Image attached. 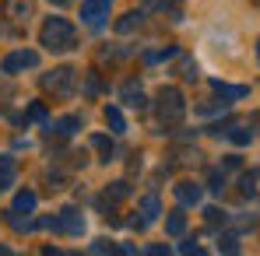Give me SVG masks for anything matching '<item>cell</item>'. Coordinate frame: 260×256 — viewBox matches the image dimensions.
Here are the masks:
<instances>
[{"label":"cell","mask_w":260,"mask_h":256,"mask_svg":"<svg viewBox=\"0 0 260 256\" xmlns=\"http://www.w3.org/2000/svg\"><path fill=\"white\" fill-rule=\"evenodd\" d=\"M43 46L49 53H67V49H74L78 43V35H74V25L67 21V18H49L43 25Z\"/></svg>","instance_id":"6da1fadb"},{"label":"cell","mask_w":260,"mask_h":256,"mask_svg":"<svg viewBox=\"0 0 260 256\" xmlns=\"http://www.w3.org/2000/svg\"><path fill=\"white\" fill-rule=\"evenodd\" d=\"M183 116H186V98H183V91H179V88H162V91H158V123H162V130L179 127Z\"/></svg>","instance_id":"7a4b0ae2"},{"label":"cell","mask_w":260,"mask_h":256,"mask_svg":"<svg viewBox=\"0 0 260 256\" xmlns=\"http://www.w3.org/2000/svg\"><path fill=\"white\" fill-rule=\"evenodd\" d=\"M43 88H46V91H53L56 98H71L74 88H78V70H74V67H56L53 74H46V78H43Z\"/></svg>","instance_id":"3957f363"},{"label":"cell","mask_w":260,"mask_h":256,"mask_svg":"<svg viewBox=\"0 0 260 256\" xmlns=\"http://www.w3.org/2000/svg\"><path fill=\"white\" fill-rule=\"evenodd\" d=\"M81 18H85V25L99 28L109 18V0H81Z\"/></svg>","instance_id":"277c9868"},{"label":"cell","mask_w":260,"mask_h":256,"mask_svg":"<svg viewBox=\"0 0 260 256\" xmlns=\"http://www.w3.org/2000/svg\"><path fill=\"white\" fill-rule=\"evenodd\" d=\"M36 63H39V53L21 49V53H11V56L0 63V70H4V74H14V70H21V67H36Z\"/></svg>","instance_id":"5b68a950"},{"label":"cell","mask_w":260,"mask_h":256,"mask_svg":"<svg viewBox=\"0 0 260 256\" xmlns=\"http://www.w3.org/2000/svg\"><path fill=\"white\" fill-rule=\"evenodd\" d=\"M60 232L81 235V232H85V214L78 211V207H63V211H60Z\"/></svg>","instance_id":"8992f818"},{"label":"cell","mask_w":260,"mask_h":256,"mask_svg":"<svg viewBox=\"0 0 260 256\" xmlns=\"http://www.w3.org/2000/svg\"><path fill=\"white\" fill-rule=\"evenodd\" d=\"M176 200L183 204V207H193V204H201V186L197 182H190V179H183V182H176Z\"/></svg>","instance_id":"52a82bcc"},{"label":"cell","mask_w":260,"mask_h":256,"mask_svg":"<svg viewBox=\"0 0 260 256\" xmlns=\"http://www.w3.org/2000/svg\"><path fill=\"white\" fill-rule=\"evenodd\" d=\"M218 98H225V102H236V98H246L250 95V88L246 85H221V81H211Z\"/></svg>","instance_id":"ba28073f"},{"label":"cell","mask_w":260,"mask_h":256,"mask_svg":"<svg viewBox=\"0 0 260 256\" xmlns=\"http://www.w3.org/2000/svg\"><path fill=\"white\" fill-rule=\"evenodd\" d=\"M49 130L56 133V137H71L74 130H81V116H60V120H53Z\"/></svg>","instance_id":"9c48e42d"},{"label":"cell","mask_w":260,"mask_h":256,"mask_svg":"<svg viewBox=\"0 0 260 256\" xmlns=\"http://www.w3.org/2000/svg\"><path fill=\"white\" fill-rule=\"evenodd\" d=\"M4 14L7 18H32V0H4Z\"/></svg>","instance_id":"30bf717a"},{"label":"cell","mask_w":260,"mask_h":256,"mask_svg":"<svg viewBox=\"0 0 260 256\" xmlns=\"http://www.w3.org/2000/svg\"><path fill=\"white\" fill-rule=\"evenodd\" d=\"M158 214H162V204H158V197H155V193H148V197L141 200V217H144V225H151Z\"/></svg>","instance_id":"8fae6325"},{"label":"cell","mask_w":260,"mask_h":256,"mask_svg":"<svg viewBox=\"0 0 260 256\" xmlns=\"http://www.w3.org/2000/svg\"><path fill=\"white\" fill-rule=\"evenodd\" d=\"M106 197H109V204H120V200H127V197H130V182H127V179H116V182H109V186H106Z\"/></svg>","instance_id":"7c38bea8"},{"label":"cell","mask_w":260,"mask_h":256,"mask_svg":"<svg viewBox=\"0 0 260 256\" xmlns=\"http://www.w3.org/2000/svg\"><path fill=\"white\" fill-rule=\"evenodd\" d=\"M36 204H39V197H36L32 190H21V193L14 197V211H18V214H32V211H36Z\"/></svg>","instance_id":"4fadbf2b"},{"label":"cell","mask_w":260,"mask_h":256,"mask_svg":"<svg viewBox=\"0 0 260 256\" xmlns=\"http://www.w3.org/2000/svg\"><path fill=\"white\" fill-rule=\"evenodd\" d=\"M141 18H144L141 11H127V14L116 21V32H120V35H127V32H134V28H141Z\"/></svg>","instance_id":"5bb4252c"},{"label":"cell","mask_w":260,"mask_h":256,"mask_svg":"<svg viewBox=\"0 0 260 256\" xmlns=\"http://www.w3.org/2000/svg\"><path fill=\"white\" fill-rule=\"evenodd\" d=\"M106 123H109L113 133H123V130H127V120H123V113H120L116 105H106Z\"/></svg>","instance_id":"9a60e30c"},{"label":"cell","mask_w":260,"mask_h":256,"mask_svg":"<svg viewBox=\"0 0 260 256\" xmlns=\"http://www.w3.org/2000/svg\"><path fill=\"white\" fill-rule=\"evenodd\" d=\"M166 232H169V235H183V232H186V214L173 211L169 217H166Z\"/></svg>","instance_id":"2e32d148"},{"label":"cell","mask_w":260,"mask_h":256,"mask_svg":"<svg viewBox=\"0 0 260 256\" xmlns=\"http://www.w3.org/2000/svg\"><path fill=\"white\" fill-rule=\"evenodd\" d=\"M123 98H127V105H134V109H144L148 105V98L141 95V88H134V85L123 88Z\"/></svg>","instance_id":"e0dca14e"},{"label":"cell","mask_w":260,"mask_h":256,"mask_svg":"<svg viewBox=\"0 0 260 256\" xmlns=\"http://www.w3.org/2000/svg\"><path fill=\"white\" fill-rule=\"evenodd\" d=\"M229 137H232L236 144H250V140H253V130H246L243 123H232V130H229Z\"/></svg>","instance_id":"ac0fdd59"},{"label":"cell","mask_w":260,"mask_h":256,"mask_svg":"<svg viewBox=\"0 0 260 256\" xmlns=\"http://www.w3.org/2000/svg\"><path fill=\"white\" fill-rule=\"evenodd\" d=\"M179 74H183V81H193V78H197V63H193L190 56H183V60H179Z\"/></svg>","instance_id":"d6986e66"},{"label":"cell","mask_w":260,"mask_h":256,"mask_svg":"<svg viewBox=\"0 0 260 256\" xmlns=\"http://www.w3.org/2000/svg\"><path fill=\"white\" fill-rule=\"evenodd\" d=\"M148 7H158V11H173V18H179V0H148Z\"/></svg>","instance_id":"ffe728a7"},{"label":"cell","mask_w":260,"mask_h":256,"mask_svg":"<svg viewBox=\"0 0 260 256\" xmlns=\"http://www.w3.org/2000/svg\"><path fill=\"white\" fill-rule=\"evenodd\" d=\"M28 120H36V123H43V120H46V105H43V102H32V105H28Z\"/></svg>","instance_id":"44dd1931"},{"label":"cell","mask_w":260,"mask_h":256,"mask_svg":"<svg viewBox=\"0 0 260 256\" xmlns=\"http://www.w3.org/2000/svg\"><path fill=\"white\" fill-rule=\"evenodd\" d=\"M11 182H14V165L0 169V193H4V190H11Z\"/></svg>","instance_id":"7402d4cb"},{"label":"cell","mask_w":260,"mask_h":256,"mask_svg":"<svg viewBox=\"0 0 260 256\" xmlns=\"http://www.w3.org/2000/svg\"><path fill=\"white\" fill-rule=\"evenodd\" d=\"M218 249H225V253H239V242H236V235H221Z\"/></svg>","instance_id":"603a6c76"},{"label":"cell","mask_w":260,"mask_h":256,"mask_svg":"<svg viewBox=\"0 0 260 256\" xmlns=\"http://www.w3.org/2000/svg\"><path fill=\"white\" fill-rule=\"evenodd\" d=\"M225 190V172H211V193H221Z\"/></svg>","instance_id":"cb8c5ba5"},{"label":"cell","mask_w":260,"mask_h":256,"mask_svg":"<svg viewBox=\"0 0 260 256\" xmlns=\"http://www.w3.org/2000/svg\"><path fill=\"white\" fill-rule=\"evenodd\" d=\"M88 249H91V253H113V242H106V239H95Z\"/></svg>","instance_id":"d4e9b609"},{"label":"cell","mask_w":260,"mask_h":256,"mask_svg":"<svg viewBox=\"0 0 260 256\" xmlns=\"http://www.w3.org/2000/svg\"><path fill=\"white\" fill-rule=\"evenodd\" d=\"M204 214H208V225H218V221H225V214L218 211V207H208Z\"/></svg>","instance_id":"484cf974"},{"label":"cell","mask_w":260,"mask_h":256,"mask_svg":"<svg viewBox=\"0 0 260 256\" xmlns=\"http://www.w3.org/2000/svg\"><path fill=\"white\" fill-rule=\"evenodd\" d=\"M85 91H88V95H95V91H99V74H88V81H85Z\"/></svg>","instance_id":"4316f807"},{"label":"cell","mask_w":260,"mask_h":256,"mask_svg":"<svg viewBox=\"0 0 260 256\" xmlns=\"http://www.w3.org/2000/svg\"><path fill=\"white\" fill-rule=\"evenodd\" d=\"M239 186H243V193L250 197V193H253V175H243V182H239Z\"/></svg>","instance_id":"83f0119b"},{"label":"cell","mask_w":260,"mask_h":256,"mask_svg":"<svg viewBox=\"0 0 260 256\" xmlns=\"http://www.w3.org/2000/svg\"><path fill=\"white\" fill-rule=\"evenodd\" d=\"M179 253H201V249H197L193 242H179Z\"/></svg>","instance_id":"f1b7e54d"},{"label":"cell","mask_w":260,"mask_h":256,"mask_svg":"<svg viewBox=\"0 0 260 256\" xmlns=\"http://www.w3.org/2000/svg\"><path fill=\"white\" fill-rule=\"evenodd\" d=\"M7 165H14V162H11L7 155H0V169H7Z\"/></svg>","instance_id":"f546056e"},{"label":"cell","mask_w":260,"mask_h":256,"mask_svg":"<svg viewBox=\"0 0 260 256\" xmlns=\"http://www.w3.org/2000/svg\"><path fill=\"white\" fill-rule=\"evenodd\" d=\"M49 4H56V7H67V4H71V0H49Z\"/></svg>","instance_id":"4dcf8cb0"}]
</instances>
